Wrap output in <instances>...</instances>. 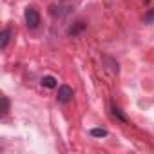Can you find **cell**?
Listing matches in <instances>:
<instances>
[{
  "label": "cell",
  "instance_id": "cell-1",
  "mask_svg": "<svg viewBox=\"0 0 154 154\" xmlns=\"http://www.w3.org/2000/svg\"><path fill=\"white\" fill-rule=\"evenodd\" d=\"M24 20H26V26H27L31 31H35V29L40 27L42 17H40V13H38V9H36L35 6H27L26 11H24Z\"/></svg>",
  "mask_w": 154,
  "mask_h": 154
},
{
  "label": "cell",
  "instance_id": "cell-6",
  "mask_svg": "<svg viewBox=\"0 0 154 154\" xmlns=\"http://www.w3.org/2000/svg\"><path fill=\"white\" fill-rule=\"evenodd\" d=\"M112 114H114V118H118L120 122H123V123H127V116L122 112V109L120 107H116V105H112Z\"/></svg>",
  "mask_w": 154,
  "mask_h": 154
},
{
  "label": "cell",
  "instance_id": "cell-2",
  "mask_svg": "<svg viewBox=\"0 0 154 154\" xmlns=\"http://www.w3.org/2000/svg\"><path fill=\"white\" fill-rule=\"evenodd\" d=\"M72 96H74L72 87H69V85H60V87H58L56 100H58L60 103H69V102L72 100Z\"/></svg>",
  "mask_w": 154,
  "mask_h": 154
},
{
  "label": "cell",
  "instance_id": "cell-5",
  "mask_svg": "<svg viewBox=\"0 0 154 154\" xmlns=\"http://www.w3.org/2000/svg\"><path fill=\"white\" fill-rule=\"evenodd\" d=\"M44 87H47V89H54L56 85H58V80L54 78V76H51V74H47V76H44L42 78V82H40Z\"/></svg>",
  "mask_w": 154,
  "mask_h": 154
},
{
  "label": "cell",
  "instance_id": "cell-3",
  "mask_svg": "<svg viewBox=\"0 0 154 154\" xmlns=\"http://www.w3.org/2000/svg\"><path fill=\"white\" fill-rule=\"evenodd\" d=\"M87 29V24L84 22V20H78V22H74V24H71L69 26V29H67V35L69 36H78L80 33H84Z\"/></svg>",
  "mask_w": 154,
  "mask_h": 154
},
{
  "label": "cell",
  "instance_id": "cell-4",
  "mask_svg": "<svg viewBox=\"0 0 154 154\" xmlns=\"http://www.w3.org/2000/svg\"><path fill=\"white\" fill-rule=\"evenodd\" d=\"M11 35H13V33H11V29H8V27L0 33V49H6V47H8V44H9V40H11Z\"/></svg>",
  "mask_w": 154,
  "mask_h": 154
},
{
  "label": "cell",
  "instance_id": "cell-7",
  "mask_svg": "<svg viewBox=\"0 0 154 154\" xmlns=\"http://www.w3.org/2000/svg\"><path fill=\"white\" fill-rule=\"evenodd\" d=\"M89 134L94 136V138H105V136H107V131H105V129H91Z\"/></svg>",
  "mask_w": 154,
  "mask_h": 154
},
{
  "label": "cell",
  "instance_id": "cell-9",
  "mask_svg": "<svg viewBox=\"0 0 154 154\" xmlns=\"http://www.w3.org/2000/svg\"><path fill=\"white\" fill-rule=\"evenodd\" d=\"M2 103H4V109H2V116H6L9 112V100L8 96H2Z\"/></svg>",
  "mask_w": 154,
  "mask_h": 154
},
{
  "label": "cell",
  "instance_id": "cell-8",
  "mask_svg": "<svg viewBox=\"0 0 154 154\" xmlns=\"http://www.w3.org/2000/svg\"><path fill=\"white\" fill-rule=\"evenodd\" d=\"M143 22H145V24H149V26H150V24H154V8H152V9H149V11L145 13Z\"/></svg>",
  "mask_w": 154,
  "mask_h": 154
}]
</instances>
